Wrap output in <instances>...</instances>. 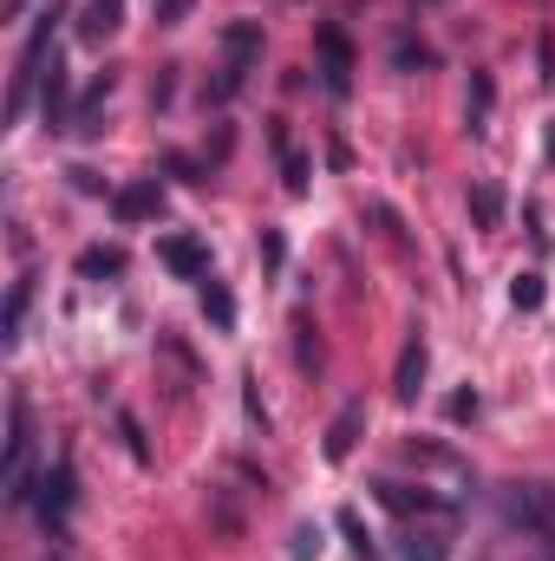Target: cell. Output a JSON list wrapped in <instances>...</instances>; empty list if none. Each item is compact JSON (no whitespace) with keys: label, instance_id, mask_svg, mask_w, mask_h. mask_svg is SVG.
<instances>
[{"label":"cell","instance_id":"cell-1","mask_svg":"<svg viewBox=\"0 0 555 561\" xmlns=\"http://www.w3.org/2000/svg\"><path fill=\"white\" fill-rule=\"evenodd\" d=\"M256 59H262V20H229V26H223V66H216L209 99H216V105H229V99L249 85Z\"/></svg>","mask_w":555,"mask_h":561},{"label":"cell","instance_id":"cell-2","mask_svg":"<svg viewBox=\"0 0 555 561\" xmlns=\"http://www.w3.org/2000/svg\"><path fill=\"white\" fill-rule=\"evenodd\" d=\"M7 496L13 503L33 496V419H26V399L20 392L7 405Z\"/></svg>","mask_w":555,"mask_h":561},{"label":"cell","instance_id":"cell-3","mask_svg":"<svg viewBox=\"0 0 555 561\" xmlns=\"http://www.w3.org/2000/svg\"><path fill=\"white\" fill-rule=\"evenodd\" d=\"M314 46H320V85H327V99H347L353 92V46H347V33L320 26Z\"/></svg>","mask_w":555,"mask_h":561},{"label":"cell","instance_id":"cell-4","mask_svg":"<svg viewBox=\"0 0 555 561\" xmlns=\"http://www.w3.org/2000/svg\"><path fill=\"white\" fill-rule=\"evenodd\" d=\"M72 496H79V477H72V457H59V463L46 470V483H39V516H46V529H66Z\"/></svg>","mask_w":555,"mask_h":561},{"label":"cell","instance_id":"cell-5","mask_svg":"<svg viewBox=\"0 0 555 561\" xmlns=\"http://www.w3.org/2000/svg\"><path fill=\"white\" fill-rule=\"evenodd\" d=\"M157 262L177 280H209V249H203L196 236H163V242H157Z\"/></svg>","mask_w":555,"mask_h":561},{"label":"cell","instance_id":"cell-6","mask_svg":"<svg viewBox=\"0 0 555 561\" xmlns=\"http://www.w3.org/2000/svg\"><path fill=\"white\" fill-rule=\"evenodd\" d=\"M503 516H510L517 529H555V510L536 483H510V490H503Z\"/></svg>","mask_w":555,"mask_h":561},{"label":"cell","instance_id":"cell-7","mask_svg":"<svg viewBox=\"0 0 555 561\" xmlns=\"http://www.w3.org/2000/svg\"><path fill=\"white\" fill-rule=\"evenodd\" d=\"M424 373H431V353H424V340L412 333V340L399 346V366H393V399H399V405H418Z\"/></svg>","mask_w":555,"mask_h":561},{"label":"cell","instance_id":"cell-8","mask_svg":"<svg viewBox=\"0 0 555 561\" xmlns=\"http://www.w3.org/2000/svg\"><path fill=\"white\" fill-rule=\"evenodd\" d=\"M360 431H366V399H347V405H340V419L327 424V444H320V450H327V463H347V457H353V444H360Z\"/></svg>","mask_w":555,"mask_h":561},{"label":"cell","instance_id":"cell-9","mask_svg":"<svg viewBox=\"0 0 555 561\" xmlns=\"http://www.w3.org/2000/svg\"><path fill=\"white\" fill-rule=\"evenodd\" d=\"M163 209V190H157V176H138V183H125L118 196H112V216L118 222H150Z\"/></svg>","mask_w":555,"mask_h":561},{"label":"cell","instance_id":"cell-10","mask_svg":"<svg viewBox=\"0 0 555 561\" xmlns=\"http://www.w3.org/2000/svg\"><path fill=\"white\" fill-rule=\"evenodd\" d=\"M66 99H72V79H66V66H59V53H53L46 79H39V112H46V125H53V131H59V125H72Z\"/></svg>","mask_w":555,"mask_h":561},{"label":"cell","instance_id":"cell-11","mask_svg":"<svg viewBox=\"0 0 555 561\" xmlns=\"http://www.w3.org/2000/svg\"><path fill=\"white\" fill-rule=\"evenodd\" d=\"M118 26H125V0H86V13H79L86 39H112Z\"/></svg>","mask_w":555,"mask_h":561},{"label":"cell","instance_id":"cell-12","mask_svg":"<svg viewBox=\"0 0 555 561\" xmlns=\"http://www.w3.org/2000/svg\"><path fill=\"white\" fill-rule=\"evenodd\" d=\"M471 216H477V229H497V222H503V183L477 176V183H471Z\"/></svg>","mask_w":555,"mask_h":561},{"label":"cell","instance_id":"cell-13","mask_svg":"<svg viewBox=\"0 0 555 561\" xmlns=\"http://www.w3.org/2000/svg\"><path fill=\"white\" fill-rule=\"evenodd\" d=\"M203 313H209V327H216V333H229V327H236V294H229L216 275L203 280Z\"/></svg>","mask_w":555,"mask_h":561},{"label":"cell","instance_id":"cell-14","mask_svg":"<svg viewBox=\"0 0 555 561\" xmlns=\"http://www.w3.org/2000/svg\"><path fill=\"white\" fill-rule=\"evenodd\" d=\"M490 99H497L490 72H471V99H464V118H471V131H484V118H490Z\"/></svg>","mask_w":555,"mask_h":561},{"label":"cell","instance_id":"cell-15","mask_svg":"<svg viewBox=\"0 0 555 561\" xmlns=\"http://www.w3.org/2000/svg\"><path fill=\"white\" fill-rule=\"evenodd\" d=\"M380 503H386V510H399V516H412V510H438V496L406 490V483H380Z\"/></svg>","mask_w":555,"mask_h":561},{"label":"cell","instance_id":"cell-16","mask_svg":"<svg viewBox=\"0 0 555 561\" xmlns=\"http://www.w3.org/2000/svg\"><path fill=\"white\" fill-rule=\"evenodd\" d=\"M79 275H86V280L125 275V255H118V249H86V255H79Z\"/></svg>","mask_w":555,"mask_h":561},{"label":"cell","instance_id":"cell-17","mask_svg":"<svg viewBox=\"0 0 555 561\" xmlns=\"http://www.w3.org/2000/svg\"><path fill=\"white\" fill-rule=\"evenodd\" d=\"M333 523H340V536H347V542H353V556H360V561H373V556H380V542H373V536H366V523H360V516H353V510H340V516H333Z\"/></svg>","mask_w":555,"mask_h":561},{"label":"cell","instance_id":"cell-18","mask_svg":"<svg viewBox=\"0 0 555 561\" xmlns=\"http://www.w3.org/2000/svg\"><path fill=\"white\" fill-rule=\"evenodd\" d=\"M26 300H33V287H26V280H13V294H7V333H0L7 346H13V340H20V327H26Z\"/></svg>","mask_w":555,"mask_h":561},{"label":"cell","instance_id":"cell-19","mask_svg":"<svg viewBox=\"0 0 555 561\" xmlns=\"http://www.w3.org/2000/svg\"><path fill=\"white\" fill-rule=\"evenodd\" d=\"M510 300H517L523 313H536V307H543V275H536V268H530V275H517V280H510Z\"/></svg>","mask_w":555,"mask_h":561},{"label":"cell","instance_id":"cell-20","mask_svg":"<svg viewBox=\"0 0 555 561\" xmlns=\"http://www.w3.org/2000/svg\"><path fill=\"white\" fill-rule=\"evenodd\" d=\"M281 176H287V196H307V157L301 150H281Z\"/></svg>","mask_w":555,"mask_h":561},{"label":"cell","instance_id":"cell-21","mask_svg":"<svg viewBox=\"0 0 555 561\" xmlns=\"http://www.w3.org/2000/svg\"><path fill=\"white\" fill-rule=\"evenodd\" d=\"M287 556H294V561H314V556H320V529H314V523H301V529H294V549H287Z\"/></svg>","mask_w":555,"mask_h":561},{"label":"cell","instance_id":"cell-22","mask_svg":"<svg viewBox=\"0 0 555 561\" xmlns=\"http://www.w3.org/2000/svg\"><path fill=\"white\" fill-rule=\"evenodd\" d=\"M294 333H301V366H320V340H314V320L307 313L294 320Z\"/></svg>","mask_w":555,"mask_h":561},{"label":"cell","instance_id":"cell-23","mask_svg":"<svg viewBox=\"0 0 555 561\" xmlns=\"http://www.w3.org/2000/svg\"><path fill=\"white\" fill-rule=\"evenodd\" d=\"M444 412H451L457 424H471V419H477V392H471V386H464V392H451V399H444Z\"/></svg>","mask_w":555,"mask_h":561},{"label":"cell","instance_id":"cell-24","mask_svg":"<svg viewBox=\"0 0 555 561\" xmlns=\"http://www.w3.org/2000/svg\"><path fill=\"white\" fill-rule=\"evenodd\" d=\"M262 262H269V268H281V262H287V242H281V229H262Z\"/></svg>","mask_w":555,"mask_h":561},{"label":"cell","instance_id":"cell-25","mask_svg":"<svg viewBox=\"0 0 555 561\" xmlns=\"http://www.w3.org/2000/svg\"><path fill=\"white\" fill-rule=\"evenodd\" d=\"M393 59H399V66H431V53L412 46V39H399V53H393Z\"/></svg>","mask_w":555,"mask_h":561},{"label":"cell","instance_id":"cell-26","mask_svg":"<svg viewBox=\"0 0 555 561\" xmlns=\"http://www.w3.org/2000/svg\"><path fill=\"white\" fill-rule=\"evenodd\" d=\"M183 13H190V0H157V20H163V26H177Z\"/></svg>","mask_w":555,"mask_h":561},{"label":"cell","instance_id":"cell-27","mask_svg":"<svg viewBox=\"0 0 555 561\" xmlns=\"http://www.w3.org/2000/svg\"><path fill=\"white\" fill-rule=\"evenodd\" d=\"M72 190H86V196H99V170H86V163H79V170H72Z\"/></svg>","mask_w":555,"mask_h":561},{"label":"cell","instance_id":"cell-28","mask_svg":"<svg viewBox=\"0 0 555 561\" xmlns=\"http://www.w3.org/2000/svg\"><path fill=\"white\" fill-rule=\"evenodd\" d=\"M536 59H543V79L555 85V39H543V46H536Z\"/></svg>","mask_w":555,"mask_h":561},{"label":"cell","instance_id":"cell-29","mask_svg":"<svg viewBox=\"0 0 555 561\" xmlns=\"http://www.w3.org/2000/svg\"><path fill=\"white\" fill-rule=\"evenodd\" d=\"M543 157L555 163V118H550V131H543Z\"/></svg>","mask_w":555,"mask_h":561}]
</instances>
